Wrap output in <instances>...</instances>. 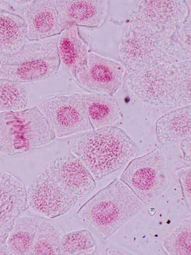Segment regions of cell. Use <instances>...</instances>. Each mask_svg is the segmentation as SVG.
I'll use <instances>...</instances> for the list:
<instances>
[{"label": "cell", "instance_id": "6da1fadb", "mask_svg": "<svg viewBox=\"0 0 191 255\" xmlns=\"http://www.w3.org/2000/svg\"><path fill=\"white\" fill-rule=\"evenodd\" d=\"M181 25L129 17L119 49L126 73L191 60V48L179 36Z\"/></svg>", "mask_w": 191, "mask_h": 255}, {"label": "cell", "instance_id": "7a4b0ae2", "mask_svg": "<svg viewBox=\"0 0 191 255\" xmlns=\"http://www.w3.org/2000/svg\"><path fill=\"white\" fill-rule=\"evenodd\" d=\"M191 61L126 73L125 79L131 93L143 103L174 109L191 106Z\"/></svg>", "mask_w": 191, "mask_h": 255}, {"label": "cell", "instance_id": "3957f363", "mask_svg": "<svg viewBox=\"0 0 191 255\" xmlns=\"http://www.w3.org/2000/svg\"><path fill=\"white\" fill-rule=\"evenodd\" d=\"M70 151L99 181L126 167L139 148L123 129L110 126L86 132L73 142Z\"/></svg>", "mask_w": 191, "mask_h": 255}, {"label": "cell", "instance_id": "277c9868", "mask_svg": "<svg viewBox=\"0 0 191 255\" xmlns=\"http://www.w3.org/2000/svg\"><path fill=\"white\" fill-rule=\"evenodd\" d=\"M145 207L123 182L115 179L80 207L77 215L106 240Z\"/></svg>", "mask_w": 191, "mask_h": 255}, {"label": "cell", "instance_id": "5b68a950", "mask_svg": "<svg viewBox=\"0 0 191 255\" xmlns=\"http://www.w3.org/2000/svg\"><path fill=\"white\" fill-rule=\"evenodd\" d=\"M51 125L38 107L0 113V152L6 156L29 153L56 138Z\"/></svg>", "mask_w": 191, "mask_h": 255}, {"label": "cell", "instance_id": "8992f818", "mask_svg": "<svg viewBox=\"0 0 191 255\" xmlns=\"http://www.w3.org/2000/svg\"><path fill=\"white\" fill-rule=\"evenodd\" d=\"M60 66L55 40L33 41L17 51L3 54L0 78L23 84L36 83L56 76Z\"/></svg>", "mask_w": 191, "mask_h": 255}, {"label": "cell", "instance_id": "52a82bcc", "mask_svg": "<svg viewBox=\"0 0 191 255\" xmlns=\"http://www.w3.org/2000/svg\"><path fill=\"white\" fill-rule=\"evenodd\" d=\"M119 179L146 206L153 204L168 187L167 161L160 150L154 149L132 159Z\"/></svg>", "mask_w": 191, "mask_h": 255}, {"label": "cell", "instance_id": "ba28073f", "mask_svg": "<svg viewBox=\"0 0 191 255\" xmlns=\"http://www.w3.org/2000/svg\"><path fill=\"white\" fill-rule=\"evenodd\" d=\"M40 106L57 138L93 129L81 93L50 95L42 100Z\"/></svg>", "mask_w": 191, "mask_h": 255}, {"label": "cell", "instance_id": "9c48e42d", "mask_svg": "<svg viewBox=\"0 0 191 255\" xmlns=\"http://www.w3.org/2000/svg\"><path fill=\"white\" fill-rule=\"evenodd\" d=\"M26 197L29 208L49 219L65 215L79 199L65 190L47 168L32 180L26 189Z\"/></svg>", "mask_w": 191, "mask_h": 255}, {"label": "cell", "instance_id": "30bf717a", "mask_svg": "<svg viewBox=\"0 0 191 255\" xmlns=\"http://www.w3.org/2000/svg\"><path fill=\"white\" fill-rule=\"evenodd\" d=\"M125 76L121 62L90 51L86 67L75 83L84 90L113 97L122 87Z\"/></svg>", "mask_w": 191, "mask_h": 255}, {"label": "cell", "instance_id": "8fae6325", "mask_svg": "<svg viewBox=\"0 0 191 255\" xmlns=\"http://www.w3.org/2000/svg\"><path fill=\"white\" fill-rule=\"evenodd\" d=\"M26 189L14 175L0 172V255H6V243L15 220L28 209Z\"/></svg>", "mask_w": 191, "mask_h": 255}, {"label": "cell", "instance_id": "7c38bea8", "mask_svg": "<svg viewBox=\"0 0 191 255\" xmlns=\"http://www.w3.org/2000/svg\"><path fill=\"white\" fill-rule=\"evenodd\" d=\"M47 169L65 190L78 199L88 197L96 187L90 170L72 152L54 159Z\"/></svg>", "mask_w": 191, "mask_h": 255}, {"label": "cell", "instance_id": "4fadbf2b", "mask_svg": "<svg viewBox=\"0 0 191 255\" xmlns=\"http://www.w3.org/2000/svg\"><path fill=\"white\" fill-rule=\"evenodd\" d=\"M59 24L61 31L70 26L97 29L107 19L108 0H57Z\"/></svg>", "mask_w": 191, "mask_h": 255}, {"label": "cell", "instance_id": "5bb4252c", "mask_svg": "<svg viewBox=\"0 0 191 255\" xmlns=\"http://www.w3.org/2000/svg\"><path fill=\"white\" fill-rule=\"evenodd\" d=\"M21 12L26 26L27 40L29 42L47 39L62 32L55 1H29L21 7Z\"/></svg>", "mask_w": 191, "mask_h": 255}, {"label": "cell", "instance_id": "9a60e30c", "mask_svg": "<svg viewBox=\"0 0 191 255\" xmlns=\"http://www.w3.org/2000/svg\"><path fill=\"white\" fill-rule=\"evenodd\" d=\"M80 27L70 26L61 32L57 44L64 70L76 81L86 67L90 53V37Z\"/></svg>", "mask_w": 191, "mask_h": 255}, {"label": "cell", "instance_id": "2e32d148", "mask_svg": "<svg viewBox=\"0 0 191 255\" xmlns=\"http://www.w3.org/2000/svg\"><path fill=\"white\" fill-rule=\"evenodd\" d=\"M93 129L113 126L123 115L115 98L102 93H81Z\"/></svg>", "mask_w": 191, "mask_h": 255}, {"label": "cell", "instance_id": "e0dca14e", "mask_svg": "<svg viewBox=\"0 0 191 255\" xmlns=\"http://www.w3.org/2000/svg\"><path fill=\"white\" fill-rule=\"evenodd\" d=\"M157 139L162 145L170 144L191 135V107L177 108L157 120Z\"/></svg>", "mask_w": 191, "mask_h": 255}, {"label": "cell", "instance_id": "ac0fdd59", "mask_svg": "<svg viewBox=\"0 0 191 255\" xmlns=\"http://www.w3.org/2000/svg\"><path fill=\"white\" fill-rule=\"evenodd\" d=\"M26 42V26L22 16L0 8V54L12 53Z\"/></svg>", "mask_w": 191, "mask_h": 255}, {"label": "cell", "instance_id": "d6986e66", "mask_svg": "<svg viewBox=\"0 0 191 255\" xmlns=\"http://www.w3.org/2000/svg\"><path fill=\"white\" fill-rule=\"evenodd\" d=\"M40 220L29 215L17 218L6 240V255H29Z\"/></svg>", "mask_w": 191, "mask_h": 255}, {"label": "cell", "instance_id": "ffe728a7", "mask_svg": "<svg viewBox=\"0 0 191 255\" xmlns=\"http://www.w3.org/2000/svg\"><path fill=\"white\" fill-rule=\"evenodd\" d=\"M63 236V232L58 225L40 219L29 255H58Z\"/></svg>", "mask_w": 191, "mask_h": 255}, {"label": "cell", "instance_id": "44dd1931", "mask_svg": "<svg viewBox=\"0 0 191 255\" xmlns=\"http://www.w3.org/2000/svg\"><path fill=\"white\" fill-rule=\"evenodd\" d=\"M28 103L25 84L0 78V113L24 110Z\"/></svg>", "mask_w": 191, "mask_h": 255}, {"label": "cell", "instance_id": "7402d4cb", "mask_svg": "<svg viewBox=\"0 0 191 255\" xmlns=\"http://www.w3.org/2000/svg\"><path fill=\"white\" fill-rule=\"evenodd\" d=\"M97 243L87 230L70 232L61 238L58 255H96Z\"/></svg>", "mask_w": 191, "mask_h": 255}, {"label": "cell", "instance_id": "603a6c76", "mask_svg": "<svg viewBox=\"0 0 191 255\" xmlns=\"http://www.w3.org/2000/svg\"><path fill=\"white\" fill-rule=\"evenodd\" d=\"M163 247L170 255H191V220H184L165 239Z\"/></svg>", "mask_w": 191, "mask_h": 255}, {"label": "cell", "instance_id": "cb8c5ba5", "mask_svg": "<svg viewBox=\"0 0 191 255\" xmlns=\"http://www.w3.org/2000/svg\"><path fill=\"white\" fill-rule=\"evenodd\" d=\"M181 184L183 200L191 212V166L181 168L175 172Z\"/></svg>", "mask_w": 191, "mask_h": 255}, {"label": "cell", "instance_id": "d4e9b609", "mask_svg": "<svg viewBox=\"0 0 191 255\" xmlns=\"http://www.w3.org/2000/svg\"><path fill=\"white\" fill-rule=\"evenodd\" d=\"M181 150L184 161L191 166V136L183 138L181 141Z\"/></svg>", "mask_w": 191, "mask_h": 255}, {"label": "cell", "instance_id": "484cf974", "mask_svg": "<svg viewBox=\"0 0 191 255\" xmlns=\"http://www.w3.org/2000/svg\"><path fill=\"white\" fill-rule=\"evenodd\" d=\"M104 255H133V253L129 252L126 250L121 249L117 247H109L105 250Z\"/></svg>", "mask_w": 191, "mask_h": 255}, {"label": "cell", "instance_id": "4316f807", "mask_svg": "<svg viewBox=\"0 0 191 255\" xmlns=\"http://www.w3.org/2000/svg\"><path fill=\"white\" fill-rule=\"evenodd\" d=\"M8 3H13L16 4L17 6H22L26 5V4H28L29 1H7Z\"/></svg>", "mask_w": 191, "mask_h": 255}, {"label": "cell", "instance_id": "83f0119b", "mask_svg": "<svg viewBox=\"0 0 191 255\" xmlns=\"http://www.w3.org/2000/svg\"><path fill=\"white\" fill-rule=\"evenodd\" d=\"M2 56H3V54H0V69H1V67Z\"/></svg>", "mask_w": 191, "mask_h": 255}, {"label": "cell", "instance_id": "f1b7e54d", "mask_svg": "<svg viewBox=\"0 0 191 255\" xmlns=\"http://www.w3.org/2000/svg\"><path fill=\"white\" fill-rule=\"evenodd\" d=\"M0 154H1V152H0Z\"/></svg>", "mask_w": 191, "mask_h": 255}]
</instances>
